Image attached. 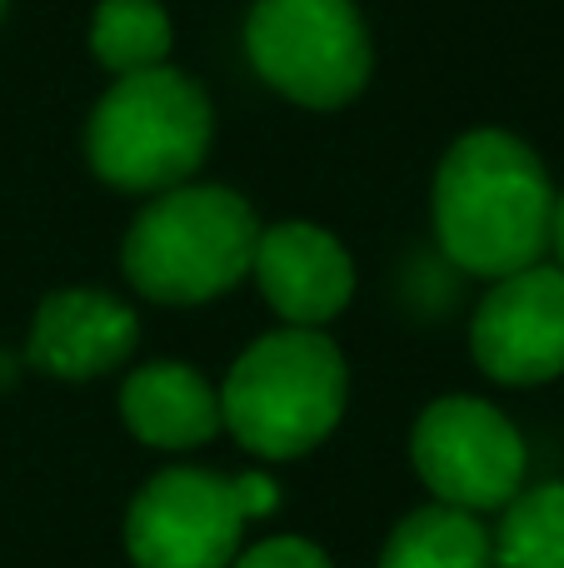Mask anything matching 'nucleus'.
<instances>
[{"label": "nucleus", "instance_id": "9b49d317", "mask_svg": "<svg viewBox=\"0 0 564 568\" xmlns=\"http://www.w3.org/2000/svg\"><path fill=\"white\" fill-rule=\"evenodd\" d=\"M120 414H125L130 434L150 449H195V444L215 439L225 424L210 379L180 359L140 364L120 389Z\"/></svg>", "mask_w": 564, "mask_h": 568}, {"label": "nucleus", "instance_id": "9d476101", "mask_svg": "<svg viewBox=\"0 0 564 568\" xmlns=\"http://www.w3.org/2000/svg\"><path fill=\"white\" fill-rule=\"evenodd\" d=\"M140 320L105 290H56L30 324V364L60 379H95L130 359Z\"/></svg>", "mask_w": 564, "mask_h": 568}, {"label": "nucleus", "instance_id": "dca6fc26", "mask_svg": "<svg viewBox=\"0 0 564 568\" xmlns=\"http://www.w3.org/2000/svg\"><path fill=\"white\" fill-rule=\"evenodd\" d=\"M550 250L560 255V270H564V195H555V225H550Z\"/></svg>", "mask_w": 564, "mask_h": 568}, {"label": "nucleus", "instance_id": "7ed1b4c3", "mask_svg": "<svg viewBox=\"0 0 564 568\" xmlns=\"http://www.w3.org/2000/svg\"><path fill=\"white\" fill-rule=\"evenodd\" d=\"M260 220L225 185H175L135 215L120 245L125 280L160 304H205L250 275Z\"/></svg>", "mask_w": 564, "mask_h": 568}, {"label": "nucleus", "instance_id": "4468645a", "mask_svg": "<svg viewBox=\"0 0 564 568\" xmlns=\"http://www.w3.org/2000/svg\"><path fill=\"white\" fill-rule=\"evenodd\" d=\"M490 544L495 568H564V479L520 489Z\"/></svg>", "mask_w": 564, "mask_h": 568}, {"label": "nucleus", "instance_id": "f257e3e1", "mask_svg": "<svg viewBox=\"0 0 564 568\" xmlns=\"http://www.w3.org/2000/svg\"><path fill=\"white\" fill-rule=\"evenodd\" d=\"M555 225V185L510 130H470L435 175V235L460 270L505 280L540 265Z\"/></svg>", "mask_w": 564, "mask_h": 568}, {"label": "nucleus", "instance_id": "f8f14e48", "mask_svg": "<svg viewBox=\"0 0 564 568\" xmlns=\"http://www.w3.org/2000/svg\"><path fill=\"white\" fill-rule=\"evenodd\" d=\"M380 568H495V544L480 514L430 504L390 534Z\"/></svg>", "mask_w": 564, "mask_h": 568}, {"label": "nucleus", "instance_id": "f3484780", "mask_svg": "<svg viewBox=\"0 0 564 568\" xmlns=\"http://www.w3.org/2000/svg\"><path fill=\"white\" fill-rule=\"evenodd\" d=\"M0 16H6V0H0Z\"/></svg>", "mask_w": 564, "mask_h": 568}, {"label": "nucleus", "instance_id": "39448f33", "mask_svg": "<svg viewBox=\"0 0 564 568\" xmlns=\"http://www.w3.org/2000/svg\"><path fill=\"white\" fill-rule=\"evenodd\" d=\"M245 50L265 85L310 110L345 105L370 80V30L350 0H255Z\"/></svg>", "mask_w": 564, "mask_h": 568}, {"label": "nucleus", "instance_id": "f03ea898", "mask_svg": "<svg viewBox=\"0 0 564 568\" xmlns=\"http://www.w3.org/2000/svg\"><path fill=\"white\" fill-rule=\"evenodd\" d=\"M345 394L350 374L335 339L290 324V329L255 339L235 359L220 389V414L250 454L300 459L330 439V429L345 414Z\"/></svg>", "mask_w": 564, "mask_h": 568}, {"label": "nucleus", "instance_id": "2eb2a0df", "mask_svg": "<svg viewBox=\"0 0 564 568\" xmlns=\"http://www.w3.org/2000/svg\"><path fill=\"white\" fill-rule=\"evenodd\" d=\"M230 568H335V564L310 539H265V544H255V549L235 554Z\"/></svg>", "mask_w": 564, "mask_h": 568}, {"label": "nucleus", "instance_id": "6e6552de", "mask_svg": "<svg viewBox=\"0 0 564 568\" xmlns=\"http://www.w3.org/2000/svg\"><path fill=\"white\" fill-rule=\"evenodd\" d=\"M470 349L500 384H545L564 374V270L530 265L495 280L470 324Z\"/></svg>", "mask_w": 564, "mask_h": 568}, {"label": "nucleus", "instance_id": "20e7f679", "mask_svg": "<svg viewBox=\"0 0 564 568\" xmlns=\"http://www.w3.org/2000/svg\"><path fill=\"white\" fill-rule=\"evenodd\" d=\"M215 115L185 70L150 65L120 75L85 125L90 165L115 190H175L205 165Z\"/></svg>", "mask_w": 564, "mask_h": 568}, {"label": "nucleus", "instance_id": "0eeeda50", "mask_svg": "<svg viewBox=\"0 0 564 568\" xmlns=\"http://www.w3.org/2000/svg\"><path fill=\"white\" fill-rule=\"evenodd\" d=\"M245 519H255L245 504V479L165 469L130 504L125 549L135 568H230Z\"/></svg>", "mask_w": 564, "mask_h": 568}, {"label": "nucleus", "instance_id": "ddd939ff", "mask_svg": "<svg viewBox=\"0 0 564 568\" xmlns=\"http://www.w3.org/2000/svg\"><path fill=\"white\" fill-rule=\"evenodd\" d=\"M90 50L115 75L165 65L170 16L160 10V0H100L95 20H90Z\"/></svg>", "mask_w": 564, "mask_h": 568}, {"label": "nucleus", "instance_id": "1a4fd4ad", "mask_svg": "<svg viewBox=\"0 0 564 568\" xmlns=\"http://www.w3.org/2000/svg\"><path fill=\"white\" fill-rule=\"evenodd\" d=\"M250 275L260 280V294L285 324L315 329V324L335 320L355 294V265H350L345 245L320 225H275L260 230Z\"/></svg>", "mask_w": 564, "mask_h": 568}, {"label": "nucleus", "instance_id": "423d86ee", "mask_svg": "<svg viewBox=\"0 0 564 568\" xmlns=\"http://www.w3.org/2000/svg\"><path fill=\"white\" fill-rule=\"evenodd\" d=\"M415 469L440 504L465 514L505 509L525 489L530 454L520 429L485 399L450 394L435 399L415 424Z\"/></svg>", "mask_w": 564, "mask_h": 568}]
</instances>
